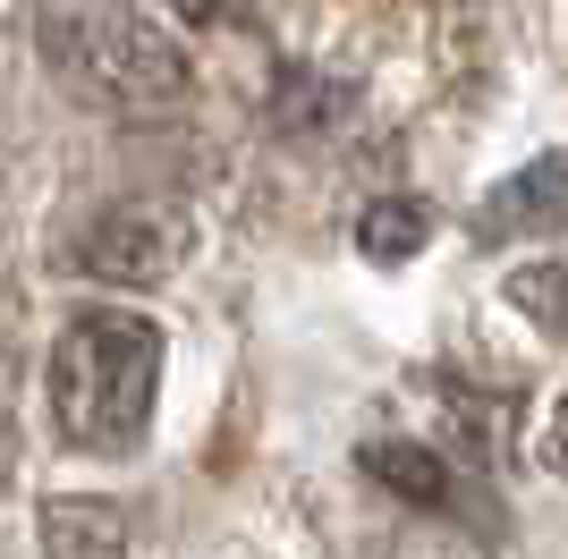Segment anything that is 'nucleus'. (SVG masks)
<instances>
[{"label": "nucleus", "mask_w": 568, "mask_h": 559, "mask_svg": "<svg viewBox=\"0 0 568 559\" xmlns=\"http://www.w3.org/2000/svg\"><path fill=\"white\" fill-rule=\"evenodd\" d=\"M162 390V331L144 314H77L51 348V424L69 449H136Z\"/></svg>", "instance_id": "obj_1"}, {"label": "nucleus", "mask_w": 568, "mask_h": 559, "mask_svg": "<svg viewBox=\"0 0 568 559\" xmlns=\"http://www.w3.org/2000/svg\"><path fill=\"white\" fill-rule=\"evenodd\" d=\"M77 51H85V77L119 102H179L195 85L187 77V51L170 43L162 26H144L128 0H102L77 18Z\"/></svg>", "instance_id": "obj_2"}, {"label": "nucleus", "mask_w": 568, "mask_h": 559, "mask_svg": "<svg viewBox=\"0 0 568 559\" xmlns=\"http://www.w3.org/2000/svg\"><path fill=\"white\" fill-rule=\"evenodd\" d=\"M195 230H187V212H170V204H111L94 212V230L77 237V263L94 280H119V288H153V280H170L179 263H187Z\"/></svg>", "instance_id": "obj_3"}, {"label": "nucleus", "mask_w": 568, "mask_h": 559, "mask_svg": "<svg viewBox=\"0 0 568 559\" xmlns=\"http://www.w3.org/2000/svg\"><path fill=\"white\" fill-rule=\"evenodd\" d=\"M560 221H568V153H535L518 179H500L475 204L467 237L475 246H509V237H551Z\"/></svg>", "instance_id": "obj_4"}, {"label": "nucleus", "mask_w": 568, "mask_h": 559, "mask_svg": "<svg viewBox=\"0 0 568 559\" xmlns=\"http://www.w3.org/2000/svg\"><path fill=\"white\" fill-rule=\"evenodd\" d=\"M356 466H365L390 500H407V509H450V500H458L450 458H433L425 441H365V449H356Z\"/></svg>", "instance_id": "obj_5"}, {"label": "nucleus", "mask_w": 568, "mask_h": 559, "mask_svg": "<svg viewBox=\"0 0 568 559\" xmlns=\"http://www.w3.org/2000/svg\"><path fill=\"white\" fill-rule=\"evenodd\" d=\"M425 237H433V204L382 195V204H365V221H356V255L365 263H407V255H425Z\"/></svg>", "instance_id": "obj_6"}, {"label": "nucleus", "mask_w": 568, "mask_h": 559, "mask_svg": "<svg viewBox=\"0 0 568 559\" xmlns=\"http://www.w3.org/2000/svg\"><path fill=\"white\" fill-rule=\"evenodd\" d=\"M128 526H119L102 500H43V551H119Z\"/></svg>", "instance_id": "obj_7"}, {"label": "nucleus", "mask_w": 568, "mask_h": 559, "mask_svg": "<svg viewBox=\"0 0 568 559\" xmlns=\"http://www.w3.org/2000/svg\"><path fill=\"white\" fill-rule=\"evenodd\" d=\"M272 119H281L288 136H314V128L348 119V85H332V77H306V69H288V77H281V102H272Z\"/></svg>", "instance_id": "obj_8"}, {"label": "nucleus", "mask_w": 568, "mask_h": 559, "mask_svg": "<svg viewBox=\"0 0 568 559\" xmlns=\"http://www.w3.org/2000/svg\"><path fill=\"white\" fill-rule=\"evenodd\" d=\"M500 297L518 305L535 331L568 339V263H526V272H509V288H500Z\"/></svg>", "instance_id": "obj_9"}, {"label": "nucleus", "mask_w": 568, "mask_h": 559, "mask_svg": "<svg viewBox=\"0 0 568 559\" xmlns=\"http://www.w3.org/2000/svg\"><path fill=\"white\" fill-rule=\"evenodd\" d=\"M442 398L458 407V449H467L475 466H493V449H500V424H509V398H467L458 382H442Z\"/></svg>", "instance_id": "obj_10"}, {"label": "nucleus", "mask_w": 568, "mask_h": 559, "mask_svg": "<svg viewBox=\"0 0 568 559\" xmlns=\"http://www.w3.org/2000/svg\"><path fill=\"white\" fill-rule=\"evenodd\" d=\"M162 9L179 26H221V18H230V0H162Z\"/></svg>", "instance_id": "obj_11"}, {"label": "nucleus", "mask_w": 568, "mask_h": 559, "mask_svg": "<svg viewBox=\"0 0 568 559\" xmlns=\"http://www.w3.org/2000/svg\"><path fill=\"white\" fill-rule=\"evenodd\" d=\"M544 466L568 475V398H560V416H551V433H544Z\"/></svg>", "instance_id": "obj_12"}]
</instances>
